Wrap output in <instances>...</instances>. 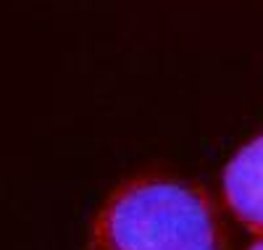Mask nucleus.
Listing matches in <instances>:
<instances>
[{
    "instance_id": "1",
    "label": "nucleus",
    "mask_w": 263,
    "mask_h": 250,
    "mask_svg": "<svg viewBox=\"0 0 263 250\" xmlns=\"http://www.w3.org/2000/svg\"><path fill=\"white\" fill-rule=\"evenodd\" d=\"M84 250H229L216 203L168 174L119 182L90 218Z\"/></svg>"
},
{
    "instance_id": "2",
    "label": "nucleus",
    "mask_w": 263,
    "mask_h": 250,
    "mask_svg": "<svg viewBox=\"0 0 263 250\" xmlns=\"http://www.w3.org/2000/svg\"><path fill=\"white\" fill-rule=\"evenodd\" d=\"M221 195L231 216L255 237H263V134L247 140L226 161Z\"/></svg>"
},
{
    "instance_id": "3",
    "label": "nucleus",
    "mask_w": 263,
    "mask_h": 250,
    "mask_svg": "<svg viewBox=\"0 0 263 250\" xmlns=\"http://www.w3.org/2000/svg\"><path fill=\"white\" fill-rule=\"evenodd\" d=\"M245 250H263V237H255L250 245H247Z\"/></svg>"
}]
</instances>
